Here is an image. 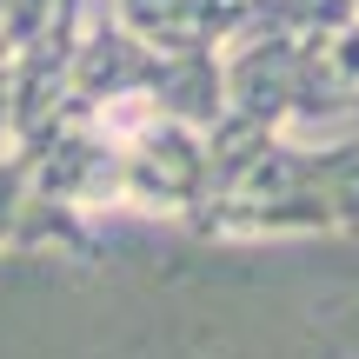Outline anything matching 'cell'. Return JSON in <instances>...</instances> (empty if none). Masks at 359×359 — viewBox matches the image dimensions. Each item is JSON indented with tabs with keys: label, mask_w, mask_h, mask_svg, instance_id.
Returning <instances> with one entry per match:
<instances>
[{
	"label": "cell",
	"mask_w": 359,
	"mask_h": 359,
	"mask_svg": "<svg viewBox=\"0 0 359 359\" xmlns=\"http://www.w3.org/2000/svg\"><path fill=\"white\" fill-rule=\"evenodd\" d=\"M206 240H359V133L273 140L226 193L200 206Z\"/></svg>",
	"instance_id": "obj_1"
},
{
	"label": "cell",
	"mask_w": 359,
	"mask_h": 359,
	"mask_svg": "<svg viewBox=\"0 0 359 359\" xmlns=\"http://www.w3.org/2000/svg\"><path fill=\"white\" fill-rule=\"evenodd\" d=\"M206 200H213V160H206L200 127L154 114L133 140H120V206L193 226Z\"/></svg>",
	"instance_id": "obj_2"
},
{
	"label": "cell",
	"mask_w": 359,
	"mask_h": 359,
	"mask_svg": "<svg viewBox=\"0 0 359 359\" xmlns=\"http://www.w3.org/2000/svg\"><path fill=\"white\" fill-rule=\"evenodd\" d=\"M253 0H114V20L154 53H226Z\"/></svg>",
	"instance_id": "obj_3"
},
{
	"label": "cell",
	"mask_w": 359,
	"mask_h": 359,
	"mask_svg": "<svg viewBox=\"0 0 359 359\" xmlns=\"http://www.w3.org/2000/svg\"><path fill=\"white\" fill-rule=\"evenodd\" d=\"M27 200H34V187H27V167L7 154V147H0V253H13V246H20Z\"/></svg>",
	"instance_id": "obj_4"
},
{
	"label": "cell",
	"mask_w": 359,
	"mask_h": 359,
	"mask_svg": "<svg viewBox=\"0 0 359 359\" xmlns=\"http://www.w3.org/2000/svg\"><path fill=\"white\" fill-rule=\"evenodd\" d=\"M326 67H333V74H339V87H346L353 100H359V13H353L346 27H339L333 40H326Z\"/></svg>",
	"instance_id": "obj_5"
},
{
	"label": "cell",
	"mask_w": 359,
	"mask_h": 359,
	"mask_svg": "<svg viewBox=\"0 0 359 359\" xmlns=\"http://www.w3.org/2000/svg\"><path fill=\"white\" fill-rule=\"evenodd\" d=\"M7 127H13V40L0 34V147H7Z\"/></svg>",
	"instance_id": "obj_6"
},
{
	"label": "cell",
	"mask_w": 359,
	"mask_h": 359,
	"mask_svg": "<svg viewBox=\"0 0 359 359\" xmlns=\"http://www.w3.org/2000/svg\"><path fill=\"white\" fill-rule=\"evenodd\" d=\"M0 20H7V0H0Z\"/></svg>",
	"instance_id": "obj_7"
}]
</instances>
